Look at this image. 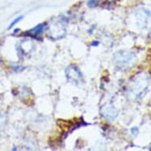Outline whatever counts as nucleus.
Segmentation results:
<instances>
[{
  "label": "nucleus",
  "instance_id": "f257e3e1",
  "mask_svg": "<svg viewBox=\"0 0 151 151\" xmlns=\"http://www.w3.org/2000/svg\"><path fill=\"white\" fill-rule=\"evenodd\" d=\"M44 28H45L44 24H40V25H37L36 27L32 29L29 30V31H28L27 34L29 35L30 37L37 38V37H39V36L43 32V31H44Z\"/></svg>",
  "mask_w": 151,
  "mask_h": 151
},
{
  "label": "nucleus",
  "instance_id": "f03ea898",
  "mask_svg": "<svg viewBox=\"0 0 151 151\" xmlns=\"http://www.w3.org/2000/svg\"><path fill=\"white\" fill-rule=\"evenodd\" d=\"M67 70L68 72H70V74H67V77L71 78V79L72 78H74L75 80H78L82 78V74H81V73H80V72L78 71V70L76 69L75 67H70L69 69H67Z\"/></svg>",
  "mask_w": 151,
  "mask_h": 151
},
{
  "label": "nucleus",
  "instance_id": "20e7f679",
  "mask_svg": "<svg viewBox=\"0 0 151 151\" xmlns=\"http://www.w3.org/2000/svg\"><path fill=\"white\" fill-rule=\"evenodd\" d=\"M23 17H23L22 15V16H20V17H17V18H16L15 20L13 21L12 23H11V24H10V26H9V29H12V28L14 27V26H15V25H17V23L20 22V21H22L23 19Z\"/></svg>",
  "mask_w": 151,
  "mask_h": 151
},
{
  "label": "nucleus",
  "instance_id": "7ed1b4c3",
  "mask_svg": "<svg viewBox=\"0 0 151 151\" xmlns=\"http://www.w3.org/2000/svg\"><path fill=\"white\" fill-rule=\"evenodd\" d=\"M100 1H101V0H89V2L87 3V5H88V6H89L90 8L96 7V6L99 4Z\"/></svg>",
  "mask_w": 151,
  "mask_h": 151
}]
</instances>
